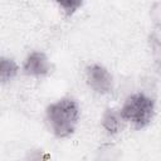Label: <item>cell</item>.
Wrapping results in <instances>:
<instances>
[{
  "label": "cell",
  "mask_w": 161,
  "mask_h": 161,
  "mask_svg": "<svg viewBox=\"0 0 161 161\" xmlns=\"http://www.w3.org/2000/svg\"><path fill=\"white\" fill-rule=\"evenodd\" d=\"M47 122L58 138L69 137L79 121V106L75 99L65 97L50 103L45 111Z\"/></svg>",
  "instance_id": "6da1fadb"
},
{
  "label": "cell",
  "mask_w": 161,
  "mask_h": 161,
  "mask_svg": "<svg viewBox=\"0 0 161 161\" xmlns=\"http://www.w3.org/2000/svg\"><path fill=\"white\" fill-rule=\"evenodd\" d=\"M123 121H128L136 130H142L148 126L155 114V101L143 94L135 93L126 98L121 111Z\"/></svg>",
  "instance_id": "7a4b0ae2"
},
{
  "label": "cell",
  "mask_w": 161,
  "mask_h": 161,
  "mask_svg": "<svg viewBox=\"0 0 161 161\" xmlns=\"http://www.w3.org/2000/svg\"><path fill=\"white\" fill-rule=\"evenodd\" d=\"M87 84L98 94H107L112 92L113 78L111 73L101 64H91L86 69Z\"/></svg>",
  "instance_id": "3957f363"
},
{
  "label": "cell",
  "mask_w": 161,
  "mask_h": 161,
  "mask_svg": "<svg viewBox=\"0 0 161 161\" xmlns=\"http://www.w3.org/2000/svg\"><path fill=\"white\" fill-rule=\"evenodd\" d=\"M50 63L43 52H31L23 65V72L30 77H44L50 72Z\"/></svg>",
  "instance_id": "277c9868"
},
{
  "label": "cell",
  "mask_w": 161,
  "mask_h": 161,
  "mask_svg": "<svg viewBox=\"0 0 161 161\" xmlns=\"http://www.w3.org/2000/svg\"><path fill=\"white\" fill-rule=\"evenodd\" d=\"M122 121L121 113L114 108H107L103 112L102 116V126L109 135H116L122 128Z\"/></svg>",
  "instance_id": "5b68a950"
},
{
  "label": "cell",
  "mask_w": 161,
  "mask_h": 161,
  "mask_svg": "<svg viewBox=\"0 0 161 161\" xmlns=\"http://www.w3.org/2000/svg\"><path fill=\"white\" fill-rule=\"evenodd\" d=\"M18 70L19 67L13 59L0 57V83H6L15 78Z\"/></svg>",
  "instance_id": "8992f818"
},
{
  "label": "cell",
  "mask_w": 161,
  "mask_h": 161,
  "mask_svg": "<svg viewBox=\"0 0 161 161\" xmlns=\"http://www.w3.org/2000/svg\"><path fill=\"white\" fill-rule=\"evenodd\" d=\"M54 1L60 6V9L65 13L67 16L73 15L83 4V0H54Z\"/></svg>",
  "instance_id": "52a82bcc"
}]
</instances>
